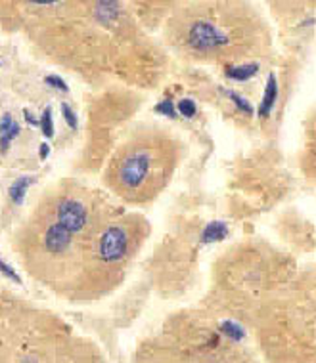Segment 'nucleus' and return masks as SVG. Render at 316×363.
<instances>
[{
  "mask_svg": "<svg viewBox=\"0 0 316 363\" xmlns=\"http://www.w3.org/2000/svg\"><path fill=\"white\" fill-rule=\"evenodd\" d=\"M148 233L98 191L63 184L38 203L19 233V252L35 279L73 301H90L123 279Z\"/></svg>",
  "mask_w": 316,
  "mask_h": 363,
  "instance_id": "obj_1",
  "label": "nucleus"
},
{
  "mask_svg": "<svg viewBox=\"0 0 316 363\" xmlns=\"http://www.w3.org/2000/svg\"><path fill=\"white\" fill-rule=\"evenodd\" d=\"M178 161V144L163 132L134 134L108 163L104 180L126 203H148L169 184Z\"/></svg>",
  "mask_w": 316,
  "mask_h": 363,
  "instance_id": "obj_2",
  "label": "nucleus"
},
{
  "mask_svg": "<svg viewBox=\"0 0 316 363\" xmlns=\"http://www.w3.org/2000/svg\"><path fill=\"white\" fill-rule=\"evenodd\" d=\"M180 40L188 50L202 56L227 57L234 46L227 16L217 10H205L184 19L180 26Z\"/></svg>",
  "mask_w": 316,
  "mask_h": 363,
  "instance_id": "obj_3",
  "label": "nucleus"
},
{
  "mask_svg": "<svg viewBox=\"0 0 316 363\" xmlns=\"http://www.w3.org/2000/svg\"><path fill=\"white\" fill-rule=\"evenodd\" d=\"M276 96H278L276 77L271 75L268 77V82H266L265 98H263V101H261V109H259L261 117H268V115H271L272 107H274V104H276Z\"/></svg>",
  "mask_w": 316,
  "mask_h": 363,
  "instance_id": "obj_4",
  "label": "nucleus"
},
{
  "mask_svg": "<svg viewBox=\"0 0 316 363\" xmlns=\"http://www.w3.org/2000/svg\"><path fill=\"white\" fill-rule=\"evenodd\" d=\"M29 184H33V178H29V176H23V178L13 182L12 189H10V197H12L13 203H18V205L23 203V197H26Z\"/></svg>",
  "mask_w": 316,
  "mask_h": 363,
  "instance_id": "obj_5",
  "label": "nucleus"
},
{
  "mask_svg": "<svg viewBox=\"0 0 316 363\" xmlns=\"http://www.w3.org/2000/svg\"><path fill=\"white\" fill-rule=\"evenodd\" d=\"M257 69H259L257 63H247V65H241V67H230L227 71V75L230 79H236V81H247L257 73Z\"/></svg>",
  "mask_w": 316,
  "mask_h": 363,
  "instance_id": "obj_6",
  "label": "nucleus"
},
{
  "mask_svg": "<svg viewBox=\"0 0 316 363\" xmlns=\"http://www.w3.org/2000/svg\"><path fill=\"white\" fill-rule=\"evenodd\" d=\"M227 225L222 224V222H213V224H209L205 228V232H203V241H221V239L227 238Z\"/></svg>",
  "mask_w": 316,
  "mask_h": 363,
  "instance_id": "obj_7",
  "label": "nucleus"
},
{
  "mask_svg": "<svg viewBox=\"0 0 316 363\" xmlns=\"http://www.w3.org/2000/svg\"><path fill=\"white\" fill-rule=\"evenodd\" d=\"M40 126H43V132H45L46 138H50L52 134H54V123H52V109H50V107H46L45 113H43Z\"/></svg>",
  "mask_w": 316,
  "mask_h": 363,
  "instance_id": "obj_8",
  "label": "nucleus"
},
{
  "mask_svg": "<svg viewBox=\"0 0 316 363\" xmlns=\"http://www.w3.org/2000/svg\"><path fill=\"white\" fill-rule=\"evenodd\" d=\"M178 111L182 113L184 117H194L196 115V104L192 100H182L180 104H178Z\"/></svg>",
  "mask_w": 316,
  "mask_h": 363,
  "instance_id": "obj_9",
  "label": "nucleus"
},
{
  "mask_svg": "<svg viewBox=\"0 0 316 363\" xmlns=\"http://www.w3.org/2000/svg\"><path fill=\"white\" fill-rule=\"evenodd\" d=\"M62 111H63V117H65V123L70 125V128H77V117H75V113H73V109H71L67 104H63Z\"/></svg>",
  "mask_w": 316,
  "mask_h": 363,
  "instance_id": "obj_10",
  "label": "nucleus"
},
{
  "mask_svg": "<svg viewBox=\"0 0 316 363\" xmlns=\"http://www.w3.org/2000/svg\"><path fill=\"white\" fill-rule=\"evenodd\" d=\"M228 96H230V98H232V100L236 101V106L240 107V109H244V111H246L247 115H251V113H253L251 106H249V104H247V101L244 100V98H240V96L234 94V92H228Z\"/></svg>",
  "mask_w": 316,
  "mask_h": 363,
  "instance_id": "obj_11",
  "label": "nucleus"
},
{
  "mask_svg": "<svg viewBox=\"0 0 316 363\" xmlns=\"http://www.w3.org/2000/svg\"><path fill=\"white\" fill-rule=\"evenodd\" d=\"M45 82H46V84H50V86L58 88V90H63V92H67V86H65V82H63L60 77H56V75L46 77Z\"/></svg>",
  "mask_w": 316,
  "mask_h": 363,
  "instance_id": "obj_12",
  "label": "nucleus"
},
{
  "mask_svg": "<svg viewBox=\"0 0 316 363\" xmlns=\"http://www.w3.org/2000/svg\"><path fill=\"white\" fill-rule=\"evenodd\" d=\"M158 111L169 115V117H175V107H173L171 101H163L161 106H158Z\"/></svg>",
  "mask_w": 316,
  "mask_h": 363,
  "instance_id": "obj_13",
  "label": "nucleus"
},
{
  "mask_svg": "<svg viewBox=\"0 0 316 363\" xmlns=\"http://www.w3.org/2000/svg\"><path fill=\"white\" fill-rule=\"evenodd\" d=\"M2 272H4V274H6V276H10V277H12L13 281H18V283H21V281H19V277H18V276H16V274H13L12 269L8 268V264H6V262H2Z\"/></svg>",
  "mask_w": 316,
  "mask_h": 363,
  "instance_id": "obj_14",
  "label": "nucleus"
},
{
  "mask_svg": "<svg viewBox=\"0 0 316 363\" xmlns=\"http://www.w3.org/2000/svg\"><path fill=\"white\" fill-rule=\"evenodd\" d=\"M48 151H50V150H48V145H46V144L40 145V159H45V157L48 155Z\"/></svg>",
  "mask_w": 316,
  "mask_h": 363,
  "instance_id": "obj_15",
  "label": "nucleus"
}]
</instances>
